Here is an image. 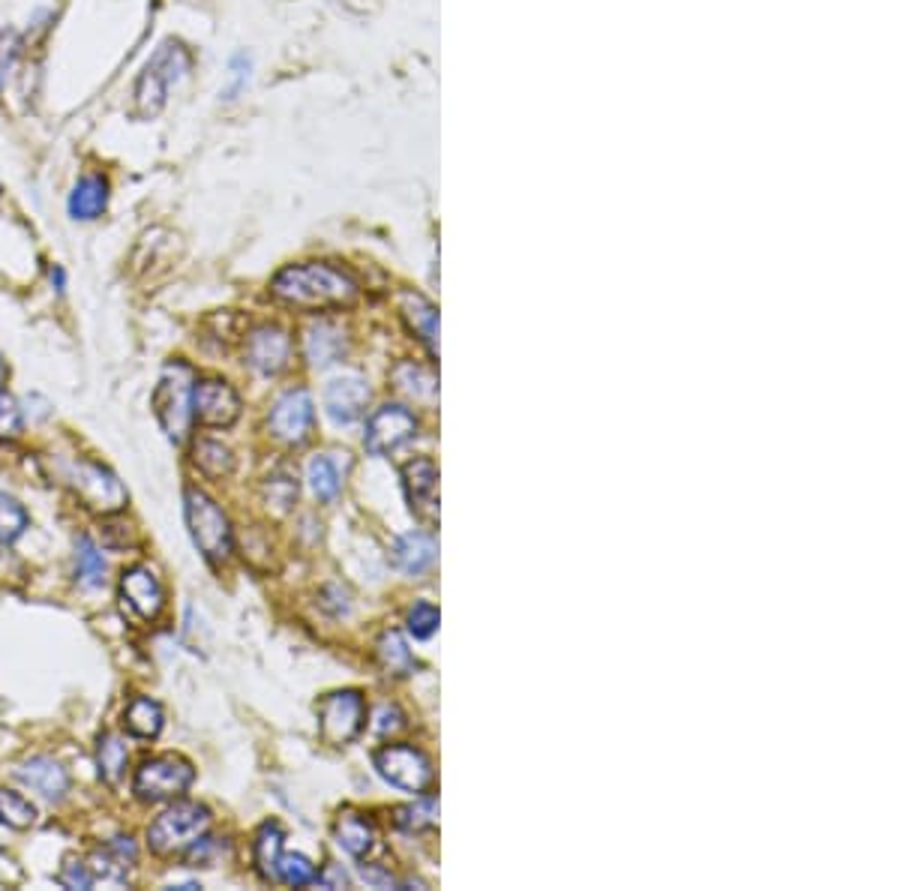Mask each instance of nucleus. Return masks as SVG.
Listing matches in <instances>:
<instances>
[{
	"label": "nucleus",
	"instance_id": "nucleus-4",
	"mask_svg": "<svg viewBox=\"0 0 900 891\" xmlns=\"http://www.w3.org/2000/svg\"><path fill=\"white\" fill-rule=\"evenodd\" d=\"M192 385L195 373L183 361L168 363L163 370V378L154 390V411L156 421L168 435V442L183 445L192 426Z\"/></svg>",
	"mask_w": 900,
	"mask_h": 891
},
{
	"label": "nucleus",
	"instance_id": "nucleus-5",
	"mask_svg": "<svg viewBox=\"0 0 900 891\" xmlns=\"http://www.w3.org/2000/svg\"><path fill=\"white\" fill-rule=\"evenodd\" d=\"M207 829H211L207 807L199 802H175L151 822L147 846H151V853L163 855V858L183 855Z\"/></svg>",
	"mask_w": 900,
	"mask_h": 891
},
{
	"label": "nucleus",
	"instance_id": "nucleus-2",
	"mask_svg": "<svg viewBox=\"0 0 900 891\" xmlns=\"http://www.w3.org/2000/svg\"><path fill=\"white\" fill-rule=\"evenodd\" d=\"M192 70V55L180 39H166L144 63L142 75L135 82V111L139 118H156L166 109L171 87H178Z\"/></svg>",
	"mask_w": 900,
	"mask_h": 891
},
{
	"label": "nucleus",
	"instance_id": "nucleus-41",
	"mask_svg": "<svg viewBox=\"0 0 900 891\" xmlns=\"http://www.w3.org/2000/svg\"><path fill=\"white\" fill-rule=\"evenodd\" d=\"M312 882H315V886H322V889H346L348 877H346V870H339V867H324L322 874H315Z\"/></svg>",
	"mask_w": 900,
	"mask_h": 891
},
{
	"label": "nucleus",
	"instance_id": "nucleus-28",
	"mask_svg": "<svg viewBox=\"0 0 900 891\" xmlns=\"http://www.w3.org/2000/svg\"><path fill=\"white\" fill-rule=\"evenodd\" d=\"M127 762H130V750H127V745H123V738L115 733L99 735V742H96V766H99V778L115 786V783L123 778Z\"/></svg>",
	"mask_w": 900,
	"mask_h": 891
},
{
	"label": "nucleus",
	"instance_id": "nucleus-9",
	"mask_svg": "<svg viewBox=\"0 0 900 891\" xmlns=\"http://www.w3.org/2000/svg\"><path fill=\"white\" fill-rule=\"evenodd\" d=\"M70 486L75 495L82 498L84 507H91L103 517L120 514L127 505V490L123 483L106 469V466H96V462H75L70 469Z\"/></svg>",
	"mask_w": 900,
	"mask_h": 891
},
{
	"label": "nucleus",
	"instance_id": "nucleus-43",
	"mask_svg": "<svg viewBox=\"0 0 900 891\" xmlns=\"http://www.w3.org/2000/svg\"><path fill=\"white\" fill-rule=\"evenodd\" d=\"M363 879H367V882H372V886H379V889H391V886H396L394 877H391V874H382L379 867L363 865Z\"/></svg>",
	"mask_w": 900,
	"mask_h": 891
},
{
	"label": "nucleus",
	"instance_id": "nucleus-44",
	"mask_svg": "<svg viewBox=\"0 0 900 891\" xmlns=\"http://www.w3.org/2000/svg\"><path fill=\"white\" fill-rule=\"evenodd\" d=\"M51 282L58 286V291H63V286H67V277H63V270L58 265L51 267Z\"/></svg>",
	"mask_w": 900,
	"mask_h": 891
},
{
	"label": "nucleus",
	"instance_id": "nucleus-32",
	"mask_svg": "<svg viewBox=\"0 0 900 891\" xmlns=\"http://www.w3.org/2000/svg\"><path fill=\"white\" fill-rule=\"evenodd\" d=\"M435 819H439V802L432 798V795H423L420 802H415V805H406L396 810V829L403 831H423V829H432L435 826Z\"/></svg>",
	"mask_w": 900,
	"mask_h": 891
},
{
	"label": "nucleus",
	"instance_id": "nucleus-21",
	"mask_svg": "<svg viewBox=\"0 0 900 891\" xmlns=\"http://www.w3.org/2000/svg\"><path fill=\"white\" fill-rule=\"evenodd\" d=\"M303 351H307V361L312 366H331V363H336L346 354V334H343V327L331 325V322H315L312 327H307Z\"/></svg>",
	"mask_w": 900,
	"mask_h": 891
},
{
	"label": "nucleus",
	"instance_id": "nucleus-18",
	"mask_svg": "<svg viewBox=\"0 0 900 891\" xmlns=\"http://www.w3.org/2000/svg\"><path fill=\"white\" fill-rule=\"evenodd\" d=\"M108 198H111V186H108L106 174H84L72 186L67 210L75 222H91L106 214Z\"/></svg>",
	"mask_w": 900,
	"mask_h": 891
},
{
	"label": "nucleus",
	"instance_id": "nucleus-36",
	"mask_svg": "<svg viewBox=\"0 0 900 891\" xmlns=\"http://www.w3.org/2000/svg\"><path fill=\"white\" fill-rule=\"evenodd\" d=\"M24 433V418L15 397L0 387V442H15Z\"/></svg>",
	"mask_w": 900,
	"mask_h": 891
},
{
	"label": "nucleus",
	"instance_id": "nucleus-33",
	"mask_svg": "<svg viewBox=\"0 0 900 891\" xmlns=\"http://www.w3.org/2000/svg\"><path fill=\"white\" fill-rule=\"evenodd\" d=\"M31 526V517L12 495L0 493V543H15Z\"/></svg>",
	"mask_w": 900,
	"mask_h": 891
},
{
	"label": "nucleus",
	"instance_id": "nucleus-10",
	"mask_svg": "<svg viewBox=\"0 0 900 891\" xmlns=\"http://www.w3.org/2000/svg\"><path fill=\"white\" fill-rule=\"evenodd\" d=\"M240 418V397L223 378H195L192 385V423L207 430H226Z\"/></svg>",
	"mask_w": 900,
	"mask_h": 891
},
{
	"label": "nucleus",
	"instance_id": "nucleus-16",
	"mask_svg": "<svg viewBox=\"0 0 900 891\" xmlns=\"http://www.w3.org/2000/svg\"><path fill=\"white\" fill-rule=\"evenodd\" d=\"M370 406V387L358 375L334 378L324 390V409L336 423H355Z\"/></svg>",
	"mask_w": 900,
	"mask_h": 891
},
{
	"label": "nucleus",
	"instance_id": "nucleus-14",
	"mask_svg": "<svg viewBox=\"0 0 900 891\" xmlns=\"http://www.w3.org/2000/svg\"><path fill=\"white\" fill-rule=\"evenodd\" d=\"M403 486H406V498L411 514L435 526L439 522V469L430 459H415L403 466Z\"/></svg>",
	"mask_w": 900,
	"mask_h": 891
},
{
	"label": "nucleus",
	"instance_id": "nucleus-31",
	"mask_svg": "<svg viewBox=\"0 0 900 891\" xmlns=\"http://www.w3.org/2000/svg\"><path fill=\"white\" fill-rule=\"evenodd\" d=\"M310 486L319 502H334L343 486L339 469L331 457H315L310 462Z\"/></svg>",
	"mask_w": 900,
	"mask_h": 891
},
{
	"label": "nucleus",
	"instance_id": "nucleus-12",
	"mask_svg": "<svg viewBox=\"0 0 900 891\" xmlns=\"http://www.w3.org/2000/svg\"><path fill=\"white\" fill-rule=\"evenodd\" d=\"M418 433V421L406 406H396L387 402L382 409L372 414L367 421V433H363V447L372 457H387L394 454L396 447H403L408 438H415Z\"/></svg>",
	"mask_w": 900,
	"mask_h": 891
},
{
	"label": "nucleus",
	"instance_id": "nucleus-35",
	"mask_svg": "<svg viewBox=\"0 0 900 891\" xmlns=\"http://www.w3.org/2000/svg\"><path fill=\"white\" fill-rule=\"evenodd\" d=\"M298 498V481L291 474H279V478H267L264 483V502L267 507H274L276 514H288L291 505Z\"/></svg>",
	"mask_w": 900,
	"mask_h": 891
},
{
	"label": "nucleus",
	"instance_id": "nucleus-19",
	"mask_svg": "<svg viewBox=\"0 0 900 891\" xmlns=\"http://www.w3.org/2000/svg\"><path fill=\"white\" fill-rule=\"evenodd\" d=\"M399 313L408 322V327L418 334L420 342L430 349V354H439V310L418 291H403Z\"/></svg>",
	"mask_w": 900,
	"mask_h": 891
},
{
	"label": "nucleus",
	"instance_id": "nucleus-1",
	"mask_svg": "<svg viewBox=\"0 0 900 891\" xmlns=\"http://www.w3.org/2000/svg\"><path fill=\"white\" fill-rule=\"evenodd\" d=\"M271 294L276 301L295 310H343L358 298V282L348 277L343 267L324 262H300L283 267L271 282Z\"/></svg>",
	"mask_w": 900,
	"mask_h": 891
},
{
	"label": "nucleus",
	"instance_id": "nucleus-15",
	"mask_svg": "<svg viewBox=\"0 0 900 891\" xmlns=\"http://www.w3.org/2000/svg\"><path fill=\"white\" fill-rule=\"evenodd\" d=\"M291 361V337L283 327H255L247 339V363L259 375H279Z\"/></svg>",
	"mask_w": 900,
	"mask_h": 891
},
{
	"label": "nucleus",
	"instance_id": "nucleus-29",
	"mask_svg": "<svg viewBox=\"0 0 900 891\" xmlns=\"http://www.w3.org/2000/svg\"><path fill=\"white\" fill-rule=\"evenodd\" d=\"M75 582L84 589H99L106 582V558L91 538L75 541Z\"/></svg>",
	"mask_w": 900,
	"mask_h": 891
},
{
	"label": "nucleus",
	"instance_id": "nucleus-8",
	"mask_svg": "<svg viewBox=\"0 0 900 891\" xmlns=\"http://www.w3.org/2000/svg\"><path fill=\"white\" fill-rule=\"evenodd\" d=\"M319 735L324 745H351L367 726V706L358 690H334L319 699Z\"/></svg>",
	"mask_w": 900,
	"mask_h": 891
},
{
	"label": "nucleus",
	"instance_id": "nucleus-11",
	"mask_svg": "<svg viewBox=\"0 0 900 891\" xmlns=\"http://www.w3.org/2000/svg\"><path fill=\"white\" fill-rule=\"evenodd\" d=\"M312 423H315V406L307 387H295L286 390L283 397L276 399L274 409L267 414V426L271 435L283 445H303L312 433Z\"/></svg>",
	"mask_w": 900,
	"mask_h": 891
},
{
	"label": "nucleus",
	"instance_id": "nucleus-23",
	"mask_svg": "<svg viewBox=\"0 0 900 891\" xmlns=\"http://www.w3.org/2000/svg\"><path fill=\"white\" fill-rule=\"evenodd\" d=\"M163 723H166L163 706L151 697H132L130 706L123 709V730L132 738H156L163 733Z\"/></svg>",
	"mask_w": 900,
	"mask_h": 891
},
{
	"label": "nucleus",
	"instance_id": "nucleus-39",
	"mask_svg": "<svg viewBox=\"0 0 900 891\" xmlns=\"http://www.w3.org/2000/svg\"><path fill=\"white\" fill-rule=\"evenodd\" d=\"M60 882L67 886V889H94V874H91V865H84V862H75V858H70L67 865L60 867Z\"/></svg>",
	"mask_w": 900,
	"mask_h": 891
},
{
	"label": "nucleus",
	"instance_id": "nucleus-13",
	"mask_svg": "<svg viewBox=\"0 0 900 891\" xmlns=\"http://www.w3.org/2000/svg\"><path fill=\"white\" fill-rule=\"evenodd\" d=\"M120 603L123 610H130L132 618L139 622H154L156 615L166 606V591L163 582L147 565H132L120 574Z\"/></svg>",
	"mask_w": 900,
	"mask_h": 891
},
{
	"label": "nucleus",
	"instance_id": "nucleus-42",
	"mask_svg": "<svg viewBox=\"0 0 900 891\" xmlns=\"http://www.w3.org/2000/svg\"><path fill=\"white\" fill-rule=\"evenodd\" d=\"M399 726H403V714H399V709H396V706H382L375 730L382 735H387L394 733V730H399Z\"/></svg>",
	"mask_w": 900,
	"mask_h": 891
},
{
	"label": "nucleus",
	"instance_id": "nucleus-26",
	"mask_svg": "<svg viewBox=\"0 0 900 891\" xmlns=\"http://www.w3.org/2000/svg\"><path fill=\"white\" fill-rule=\"evenodd\" d=\"M375 658H379V666H382L387 675L406 678V675L415 673L411 649L406 646L403 634H396V630H384L382 639L375 642Z\"/></svg>",
	"mask_w": 900,
	"mask_h": 891
},
{
	"label": "nucleus",
	"instance_id": "nucleus-6",
	"mask_svg": "<svg viewBox=\"0 0 900 891\" xmlns=\"http://www.w3.org/2000/svg\"><path fill=\"white\" fill-rule=\"evenodd\" d=\"M195 781V769L190 759L178 754H159V757L144 759L132 778V793L144 805H159V802H175L187 793Z\"/></svg>",
	"mask_w": 900,
	"mask_h": 891
},
{
	"label": "nucleus",
	"instance_id": "nucleus-38",
	"mask_svg": "<svg viewBox=\"0 0 900 891\" xmlns=\"http://www.w3.org/2000/svg\"><path fill=\"white\" fill-rule=\"evenodd\" d=\"M250 75H252L250 55H247V51H238V55L231 58V63H228V85H226V91H223V97L238 99L240 91H247V85H250Z\"/></svg>",
	"mask_w": 900,
	"mask_h": 891
},
{
	"label": "nucleus",
	"instance_id": "nucleus-25",
	"mask_svg": "<svg viewBox=\"0 0 900 891\" xmlns=\"http://www.w3.org/2000/svg\"><path fill=\"white\" fill-rule=\"evenodd\" d=\"M391 382L396 385V390H403L408 397H415L418 402H432L435 394H439V378L432 375V370L420 366V363L403 361L396 363L394 373H391Z\"/></svg>",
	"mask_w": 900,
	"mask_h": 891
},
{
	"label": "nucleus",
	"instance_id": "nucleus-34",
	"mask_svg": "<svg viewBox=\"0 0 900 891\" xmlns=\"http://www.w3.org/2000/svg\"><path fill=\"white\" fill-rule=\"evenodd\" d=\"M276 879H283L286 886L300 889V886H310L312 879H315V867H312V862L307 855L283 853L279 855V862H276Z\"/></svg>",
	"mask_w": 900,
	"mask_h": 891
},
{
	"label": "nucleus",
	"instance_id": "nucleus-30",
	"mask_svg": "<svg viewBox=\"0 0 900 891\" xmlns=\"http://www.w3.org/2000/svg\"><path fill=\"white\" fill-rule=\"evenodd\" d=\"M0 822L7 829L27 831L36 822V807L22 793H12L0 786Z\"/></svg>",
	"mask_w": 900,
	"mask_h": 891
},
{
	"label": "nucleus",
	"instance_id": "nucleus-40",
	"mask_svg": "<svg viewBox=\"0 0 900 891\" xmlns=\"http://www.w3.org/2000/svg\"><path fill=\"white\" fill-rule=\"evenodd\" d=\"M15 55H19V34L15 31H0V82L12 70Z\"/></svg>",
	"mask_w": 900,
	"mask_h": 891
},
{
	"label": "nucleus",
	"instance_id": "nucleus-7",
	"mask_svg": "<svg viewBox=\"0 0 900 891\" xmlns=\"http://www.w3.org/2000/svg\"><path fill=\"white\" fill-rule=\"evenodd\" d=\"M372 762H375V771L382 774V781L403 793H430L432 781H435L430 757L411 745H384L382 750H375Z\"/></svg>",
	"mask_w": 900,
	"mask_h": 891
},
{
	"label": "nucleus",
	"instance_id": "nucleus-3",
	"mask_svg": "<svg viewBox=\"0 0 900 891\" xmlns=\"http://www.w3.org/2000/svg\"><path fill=\"white\" fill-rule=\"evenodd\" d=\"M183 514H187V529L192 543L211 565H223L231 555L235 538H231V522L223 514V507L214 498L195 486H187L183 493Z\"/></svg>",
	"mask_w": 900,
	"mask_h": 891
},
{
	"label": "nucleus",
	"instance_id": "nucleus-37",
	"mask_svg": "<svg viewBox=\"0 0 900 891\" xmlns=\"http://www.w3.org/2000/svg\"><path fill=\"white\" fill-rule=\"evenodd\" d=\"M439 630V610L427 601H418L408 613V634L415 639H430Z\"/></svg>",
	"mask_w": 900,
	"mask_h": 891
},
{
	"label": "nucleus",
	"instance_id": "nucleus-24",
	"mask_svg": "<svg viewBox=\"0 0 900 891\" xmlns=\"http://www.w3.org/2000/svg\"><path fill=\"white\" fill-rule=\"evenodd\" d=\"M190 459L192 466L202 471L204 478H211V481H219V478H226V474H231V469H235L231 450H228L223 442H216V438H195V442H192Z\"/></svg>",
	"mask_w": 900,
	"mask_h": 891
},
{
	"label": "nucleus",
	"instance_id": "nucleus-20",
	"mask_svg": "<svg viewBox=\"0 0 900 891\" xmlns=\"http://www.w3.org/2000/svg\"><path fill=\"white\" fill-rule=\"evenodd\" d=\"M435 558H439V543L432 534H423V531H411L406 538H399L394 546L396 567L408 577L427 574L435 565Z\"/></svg>",
	"mask_w": 900,
	"mask_h": 891
},
{
	"label": "nucleus",
	"instance_id": "nucleus-27",
	"mask_svg": "<svg viewBox=\"0 0 900 891\" xmlns=\"http://www.w3.org/2000/svg\"><path fill=\"white\" fill-rule=\"evenodd\" d=\"M283 841L286 834L276 822H264L259 834H255V843H252V862H255V870L262 874L264 879H276V862L283 855Z\"/></svg>",
	"mask_w": 900,
	"mask_h": 891
},
{
	"label": "nucleus",
	"instance_id": "nucleus-17",
	"mask_svg": "<svg viewBox=\"0 0 900 891\" xmlns=\"http://www.w3.org/2000/svg\"><path fill=\"white\" fill-rule=\"evenodd\" d=\"M15 778L34 790L36 795H43L46 802H60L63 795L70 793V774L60 766L58 759L51 757H31L24 759L22 766L15 769Z\"/></svg>",
	"mask_w": 900,
	"mask_h": 891
},
{
	"label": "nucleus",
	"instance_id": "nucleus-22",
	"mask_svg": "<svg viewBox=\"0 0 900 891\" xmlns=\"http://www.w3.org/2000/svg\"><path fill=\"white\" fill-rule=\"evenodd\" d=\"M334 834L336 843H339L348 855H355V858L370 855V850L375 846V829H372L370 819L363 817V814H358V810H343L339 819H336Z\"/></svg>",
	"mask_w": 900,
	"mask_h": 891
}]
</instances>
